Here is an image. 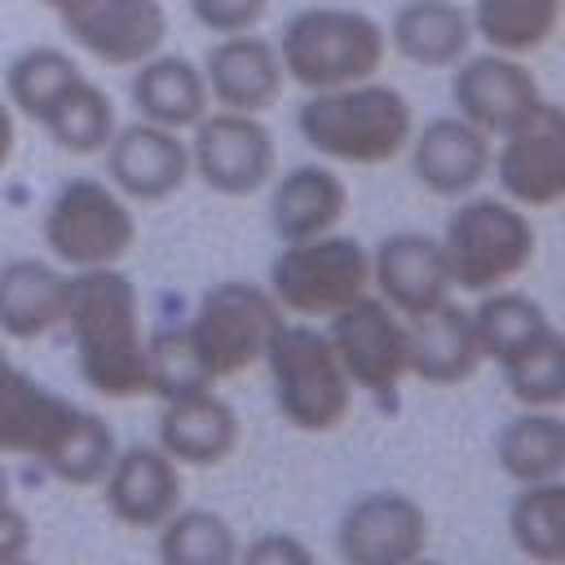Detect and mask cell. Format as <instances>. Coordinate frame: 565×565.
Wrapping results in <instances>:
<instances>
[{"label": "cell", "instance_id": "29", "mask_svg": "<svg viewBox=\"0 0 565 565\" xmlns=\"http://www.w3.org/2000/svg\"><path fill=\"white\" fill-rule=\"evenodd\" d=\"M472 313V331H477V344H481V358L486 362H508L512 353H521L525 344L543 340L547 331H556V322L547 318V309L516 291V287H494V291H481V300L468 309Z\"/></svg>", "mask_w": 565, "mask_h": 565}, {"label": "cell", "instance_id": "19", "mask_svg": "<svg viewBox=\"0 0 565 565\" xmlns=\"http://www.w3.org/2000/svg\"><path fill=\"white\" fill-rule=\"evenodd\" d=\"M411 168L415 181L437 199H463L490 177L494 137L472 128L459 115H437L419 132H411Z\"/></svg>", "mask_w": 565, "mask_h": 565}, {"label": "cell", "instance_id": "16", "mask_svg": "<svg viewBox=\"0 0 565 565\" xmlns=\"http://www.w3.org/2000/svg\"><path fill=\"white\" fill-rule=\"evenodd\" d=\"M106 177L128 203H163L190 181V150L181 132L137 119L106 141Z\"/></svg>", "mask_w": 565, "mask_h": 565}, {"label": "cell", "instance_id": "40", "mask_svg": "<svg viewBox=\"0 0 565 565\" xmlns=\"http://www.w3.org/2000/svg\"><path fill=\"white\" fill-rule=\"evenodd\" d=\"M44 9H53L57 18H66V13H75V9H84V4H93V0H40Z\"/></svg>", "mask_w": 565, "mask_h": 565}, {"label": "cell", "instance_id": "11", "mask_svg": "<svg viewBox=\"0 0 565 565\" xmlns=\"http://www.w3.org/2000/svg\"><path fill=\"white\" fill-rule=\"evenodd\" d=\"M185 150H190V172L225 199L256 194L278 172V146L260 115L207 110L190 128Z\"/></svg>", "mask_w": 565, "mask_h": 565}, {"label": "cell", "instance_id": "7", "mask_svg": "<svg viewBox=\"0 0 565 565\" xmlns=\"http://www.w3.org/2000/svg\"><path fill=\"white\" fill-rule=\"evenodd\" d=\"M40 234L62 269H102L137 247V216L110 181L71 177L49 199Z\"/></svg>", "mask_w": 565, "mask_h": 565}, {"label": "cell", "instance_id": "17", "mask_svg": "<svg viewBox=\"0 0 565 565\" xmlns=\"http://www.w3.org/2000/svg\"><path fill=\"white\" fill-rule=\"evenodd\" d=\"M66 35L106 66H137L168 40L163 0H93L62 18Z\"/></svg>", "mask_w": 565, "mask_h": 565}, {"label": "cell", "instance_id": "25", "mask_svg": "<svg viewBox=\"0 0 565 565\" xmlns=\"http://www.w3.org/2000/svg\"><path fill=\"white\" fill-rule=\"evenodd\" d=\"M128 93H132V106L146 124H159L172 132L194 128L212 110L207 88H203V71L181 53H154V57L137 62Z\"/></svg>", "mask_w": 565, "mask_h": 565}, {"label": "cell", "instance_id": "23", "mask_svg": "<svg viewBox=\"0 0 565 565\" xmlns=\"http://www.w3.org/2000/svg\"><path fill=\"white\" fill-rule=\"evenodd\" d=\"M406 335H411V375L437 388L463 384L481 371V344L472 331V313L455 300L406 318Z\"/></svg>", "mask_w": 565, "mask_h": 565}, {"label": "cell", "instance_id": "26", "mask_svg": "<svg viewBox=\"0 0 565 565\" xmlns=\"http://www.w3.org/2000/svg\"><path fill=\"white\" fill-rule=\"evenodd\" d=\"M384 40L415 66H455L459 57H468V44H472V22H468V9L459 0H406Z\"/></svg>", "mask_w": 565, "mask_h": 565}, {"label": "cell", "instance_id": "22", "mask_svg": "<svg viewBox=\"0 0 565 565\" xmlns=\"http://www.w3.org/2000/svg\"><path fill=\"white\" fill-rule=\"evenodd\" d=\"M154 446L168 459H177L181 468H216L238 450V415L212 388L172 397L159 411V441Z\"/></svg>", "mask_w": 565, "mask_h": 565}, {"label": "cell", "instance_id": "24", "mask_svg": "<svg viewBox=\"0 0 565 565\" xmlns=\"http://www.w3.org/2000/svg\"><path fill=\"white\" fill-rule=\"evenodd\" d=\"M344 212H349V185L322 163H300L282 172L269 190V225L282 243L327 234L344 221Z\"/></svg>", "mask_w": 565, "mask_h": 565}, {"label": "cell", "instance_id": "9", "mask_svg": "<svg viewBox=\"0 0 565 565\" xmlns=\"http://www.w3.org/2000/svg\"><path fill=\"white\" fill-rule=\"evenodd\" d=\"M278 322H282V309L269 296V287L225 278L199 296V309L185 322V335L199 362L207 366V375L230 380V375H243L252 362H260Z\"/></svg>", "mask_w": 565, "mask_h": 565}, {"label": "cell", "instance_id": "37", "mask_svg": "<svg viewBox=\"0 0 565 565\" xmlns=\"http://www.w3.org/2000/svg\"><path fill=\"white\" fill-rule=\"evenodd\" d=\"M234 565H318V556L300 534L265 530V534L238 543V561Z\"/></svg>", "mask_w": 565, "mask_h": 565}, {"label": "cell", "instance_id": "10", "mask_svg": "<svg viewBox=\"0 0 565 565\" xmlns=\"http://www.w3.org/2000/svg\"><path fill=\"white\" fill-rule=\"evenodd\" d=\"M322 331H327L349 384L362 388L366 397H375L380 406H393L402 393V380L411 375L406 318H397L375 291H366L353 305L335 309Z\"/></svg>", "mask_w": 565, "mask_h": 565}, {"label": "cell", "instance_id": "21", "mask_svg": "<svg viewBox=\"0 0 565 565\" xmlns=\"http://www.w3.org/2000/svg\"><path fill=\"white\" fill-rule=\"evenodd\" d=\"M71 300V274L57 260L13 256L0 265V335L4 340H44L62 327Z\"/></svg>", "mask_w": 565, "mask_h": 565}, {"label": "cell", "instance_id": "31", "mask_svg": "<svg viewBox=\"0 0 565 565\" xmlns=\"http://www.w3.org/2000/svg\"><path fill=\"white\" fill-rule=\"evenodd\" d=\"M472 35L494 53H539L561 26V0H472Z\"/></svg>", "mask_w": 565, "mask_h": 565}, {"label": "cell", "instance_id": "30", "mask_svg": "<svg viewBox=\"0 0 565 565\" xmlns=\"http://www.w3.org/2000/svg\"><path fill=\"white\" fill-rule=\"evenodd\" d=\"M508 539L534 565H565V481L521 486L508 503Z\"/></svg>", "mask_w": 565, "mask_h": 565}, {"label": "cell", "instance_id": "14", "mask_svg": "<svg viewBox=\"0 0 565 565\" xmlns=\"http://www.w3.org/2000/svg\"><path fill=\"white\" fill-rule=\"evenodd\" d=\"M450 102L459 119L481 128L486 137H503L516 124H525L547 97L534 79V71L512 53H477L459 57L450 75Z\"/></svg>", "mask_w": 565, "mask_h": 565}, {"label": "cell", "instance_id": "13", "mask_svg": "<svg viewBox=\"0 0 565 565\" xmlns=\"http://www.w3.org/2000/svg\"><path fill=\"white\" fill-rule=\"evenodd\" d=\"M428 547V512L406 490H366L335 521L344 565H411Z\"/></svg>", "mask_w": 565, "mask_h": 565}, {"label": "cell", "instance_id": "32", "mask_svg": "<svg viewBox=\"0 0 565 565\" xmlns=\"http://www.w3.org/2000/svg\"><path fill=\"white\" fill-rule=\"evenodd\" d=\"M159 565H234L238 534L212 508H177L159 525Z\"/></svg>", "mask_w": 565, "mask_h": 565}, {"label": "cell", "instance_id": "27", "mask_svg": "<svg viewBox=\"0 0 565 565\" xmlns=\"http://www.w3.org/2000/svg\"><path fill=\"white\" fill-rule=\"evenodd\" d=\"M494 459L516 486L565 481V419L561 411H530L512 415L494 437Z\"/></svg>", "mask_w": 565, "mask_h": 565}, {"label": "cell", "instance_id": "2", "mask_svg": "<svg viewBox=\"0 0 565 565\" xmlns=\"http://www.w3.org/2000/svg\"><path fill=\"white\" fill-rule=\"evenodd\" d=\"M75 340L79 380L110 402L146 397V327H141V300L137 282L119 265L102 269H75L71 274V300L66 318Z\"/></svg>", "mask_w": 565, "mask_h": 565}, {"label": "cell", "instance_id": "28", "mask_svg": "<svg viewBox=\"0 0 565 565\" xmlns=\"http://www.w3.org/2000/svg\"><path fill=\"white\" fill-rule=\"evenodd\" d=\"M35 124L66 154H102L106 141L115 137V102L106 97L102 84H93L79 71L71 84L57 88V97L35 115Z\"/></svg>", "mask_w": 565, "mask_h": 565}, {"label": "cell", "instance_id": "8", "mask_svg": "<svg viewBox=\"0 0 565 565\" xmlns=\"http://www.w3.org/2000/svg\"><path fill=\"white\" fill-rule=\"evenodd\" d=\"M371 291V252L349 234H313L300 243H282L269 260V296L282 313L296 318H331Z\"/></svg>", "mask_w": 565, "mask_h": 565}, {"label": "cell", "instance_id": "3", "mask_svg": "<svg viewBox=\"0 0 565 565\" xmlns=\"http://www.w3.org/2000/svg\"><path fill=\"white\" fill-rule=\"evenodd\" d=\"M296 128L318 154L353 168H375L411 146L415 110L402 88L362 79V84L309 93L296 110Z\"/></svg>", "mask_w": 565, "mask_h": 565}, {"label": "cell", "instance_id": "6", "mask_svg": "<svg viewBox=\"0 0 565 565\" xmlns=\"http://www.w3.org/2000/svg\"><path fill=\"white\" fill-rule=\"evenodd\" d=\"M441 252L450 265V282L459 291L481 296L508 287L530 269L539 252V234L525 207L494 194H477V199H459V207L446 216Z\"/></svg>", "mask_w": 565, "mask_h": 565}, {"label": "cell", "instance_id": "34", "mask_svg": "<svg viewBox=\"0 0 565 565\" xmlns=\"http://www.w3.org/2000/svg\"><path fill=\"white\" fill-rule=\"evenodd\" d=\"M75 75H79V62L66 49H57V44H31L4 71V93H9L4 102L13 110H22L26 119H35L57 97V88L71 84Z\"/></svg>", "mask_w": 565, "mask_h": 565}, {"label": "cell", "instance_id": "35", "mask_svg": "<svg viewBox=\"0 0 565 565\" xmlns=\"http://www.w3.org/2000/svg\"><path fill=\"white\" fill-rule=\"evenodd\" d=\"M146 393L159 402L185 397V393H203L216 388V380L207 375V366L199 362L185 327H163L154 335H146Z\"/></svg>", "mask_w": 565, "mask_h": 565}, {"label": "cell", "instance_id": "12", "mask_svg": "<svg viewBox=\"0 0 565 565\" xmlns=\"http://www.w3.org/2000/svg\"><path fill=\"white\" fill-rule=\"evenodd\" d=\"M499 190L525 212H547L565 199V110L543 102L525 124L499 137L490 154Z\"/></svg>", "mask_w": 565, "mask_h": 565}, {"label": "cell", "instance_id": "36", "mask_svg": "<svg viewBox=\"0 0 565 565\" xmlns=\"http://www.w3.org/2000/svg\"><path fill=\"white\" fill-rule=\"evenodd\" d=\"M190 13L212 35H243L256 31L269 13V0H190Z\"/></svg>", "mask_w": 565, "mask_h": 565}, {"label": "cell", "instance_id": "43", "mask_svg": "<svg viewBox=\"0 0 565 565\" xmlns=\"http://www.w3.org/2000/svg\"><path fill=\"white\" fill-rule=\"evenodd\" d=\"M411 565H441V561H428V556H415Z\"/></svg>", "mask_w": 565, "mask_h": 565}, {"label": "cell", "instance_id": "15", "mask_svg": "<svg viewBox=\"0 0 565 565\" xmlns=\"http://www.w3.org/2000/svg\"><path fill=\"white\" fill-rule=\"evenodd\" d=\"M371 291L397 313L419 318L450 300V265L441 252V238L424 230H397L371 252Z\"/></svg>", "mask_w": 565, "mask_h": 565}, {"label": "cell", "instance_id": "33", "mask_svg": "<svg viewBox=\"0 0 565 565\" xmlns=\"http://www.w3.org/2000/svg\"><path fill=\"white\" fill-rule=\"evenodd\" d=\"M508 393L530 411H561L565 406V335L547 331L543 340L525 344L508 362H499Z\"/></svg>", "mask_w": 565, "mask_h": 565}, {"label": "cell", "instance_id": "1", "mask_svg": "<svg viewBox=\"0 0 565 565\" xmlns=\"http://www.w3.org/2000/svg\"><path fill=\"white\" fill-rule=\"evenodd\" d=\"M115 450L119 441L97 411L53 393L0 340V455H22L66 486H97Z\"/></svg>", "mask_w": 565, "mask_h": 565}, {"label": "cell", "instance_id": "4", "mask_svg": "<svg viewBox=\"0 0 565 565\" xmlns=\"http://www.w3.org/2000/svg\"><path fill=\"white\" fill-rule=\"evenodd\" d=\"M260 362L269 366V388H274V406L282 415V424H291L296 433H335L349 411H353V384L327 340V331H318L313 322H291L282 318L260 353Z\"/></svg>", "mask_w": 565, "mask_h": 565}, {"label": "cell", "instance_id": "39", "mask_svg": "<svg viewBox=\"0 0 565 565\" xmlns=\"http://www.w3.org/2000/svg\"><path fill=\"white\" fill-rule=\"evenodd\" d=\"M13 150H18V119H13V106L0 97V172L9 168Z\"/></svg>", "mask_w": 565, "mask_h": 565}, {"label": "cell", "instance_id": "42", "mask_svg": "<svg viewBox=\"0 0 565 565\" xmlns=\"http://www.w3.org/2000/svg\"><path fill=\"white\" fill-rule=\"evenodd\" d=\"M0 565H40V561H35V556L26 552V556H13V561H0Z\"/></svg>", "mask_w": 565, "mask_h": 565}, {"label": "cell", "instance_id": "41", "mask_svg": "<svg viewBox=\"0 0 565 565\" xmlns=\"http://www.w3.org/2000/svg\"><path fill=\"white\" fill-rule=\"evenodd\" d=\"M4 499H13V494H9V472H4V463H0V503H4Z\"/></svg>", "mask_w": 565, "mask_h": 565}, {"label": "cell", "instance_id": "5", "mask_svg": "<svg viewBox=\"0 0 565 565\" xmlns=\"http://www.w3.org/2000/svg\"><path fill=\"white\" fill-rule=\"evenodd\" d=\"M274 49L287 79H296L309 93H322V88L375 79V71L384 66L388 40H384V26L362 9L313 4L287 22Z\"/></svg>", "mask_w": 565, "mask_h": 565}, {"label": "cell", "instance_id": "20", "mask_svg": "<svg viewBox=\"0 0 565 565\" xmlns=\"http://www.w3.org/2000/svg\"><path fill=\"white\" fill-rule=\"evenodd\" d=\"M282 62L278 49L265 35H221L203 53V88L216 110H238V115H265L282 97Z\"/></svg>", "mask_w": 565, "mask_h": 565}, {"label": "cell", "instance_id": "38", "mask_svg": "<svg viewBox=\"0 0 565 565\" xmlns=\"http://www.w3.org/2000/svg\"><path fill=\"white\" fill-rule=\"evenodd\" d=\"M26 552H31V521L13 499H4L0 503V561L26 556Z\"/></svg>", "mask_w": 565, "mask_h": 565}, {"label": "cell", "instance_id": "18", "mask_svg": "<svg viewBox=\"0 0 565 565\" xmlns=\"http://www.w3.org/2000/svg\"><path fill=\"white\" fill-rule=\"evenodd\" d=\"M102 486L106 512L128 530H159L181 508V463L159 446H124L115 450Z\"/></svg>", "mask_w": 565, "mask_h": 565}]
</instances>
